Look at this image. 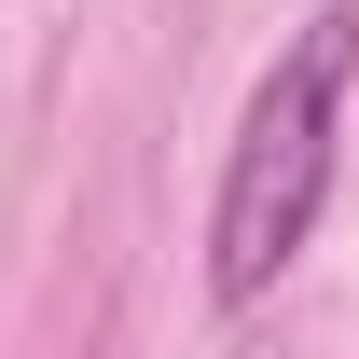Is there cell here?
Returning a JSON list of instances; mask_svg holds the SVG:
<instances>
[{"label":"cell","mask_w":359,"mask_h":359,"mask_svg":"<svg viewBox=\"0 0 359 359\" xmlns=\"http://www.w3.org/2000/svg\"><path fill=\"white\" fill-rule=\"evenodd\" d=\"M346 83H359V0H318L304 28L276 42V69L235 111L222 194H208V304L249 318L276 276L318 249L332 222V166H346Z\"/></svg>","instance_id":"cell-1"}]
</instances>
